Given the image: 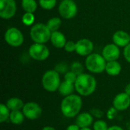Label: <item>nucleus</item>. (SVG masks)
Wrapping results in <instances>:
<instances>
[{
  "label": "nucleus",
  "mask_w": 130,
  "mask_h": 130,
  "mask_svg": "<svg viewBox=\"0 0 130 130\" xmlns=\"http://www.w3.org/2000/svg\"><path fill=\"white\" fill-rule=\"evenodd\" d=\"M82 107V99L80 95L70 94L65 97L60 105L61 112L67 118H74L77 117Z\"/></svg>",
  "instance_id": "nucleus-1"
},
{
  "label": "nucleus",
  "mask_w": 130,
  "mask_h": 130,
  "mask_svg": "<svg viewBox=\"0 0 130 130\" xmlns=\"http://www.w3.org/2000/svg\"><path fill=\"white\" fill-rule=\"evenodd\" d=\"M75 91L80 96L88 97L96 90L97 81L95 78L87 73H82L78 75L75 83Z\"/></svg>",
  "instance_id": "nucleus-2"
},
{
  "label": "nucleus",
  "mask_w": 130,
  "mask_h": 130,
  "mask_svg": "<svg viewBox=\"0 0 130 130\" xmlns=\"http://www.w3.org/2000/svg\"><path fill=\"white\" fill-rule=\"evenodd\" d=\"M52 32L46 24L37 23L33 25L30 28V36L31 40L37 43H46L50 40Z\"/></svg>",
  "instance_id": "nucleus-3"
},
{
  "label": "nucleus",
  "mask_w": 130,
  "mask_h": 130,
  "mask_svg": "<svg viewBox=\"0 0 130 130\" xmlns=\"http://www.w3.org/2000/svg\"><path fill=\"white\" fill-rule=\"evenodd\" d=\"M107 61L102 55L91 53L86 57L85 67L91 73L100 74L105 71Z\"/></svg>",
  "instance_id": "nucleus-4"
},
{
  "label": "nucleus",
  "mask_w": 130,
  "mask_h": 130,
  "mask_svg": "<svg viewBox=\"0 0 130 130\" xmlns=\"http://www.w3.org/2000/svg\"><path fill=\"white\" fill-rule=\"evenodd\" d=\"M60 84V74L55 69L48 70L43 75L42 85L46 91L55 92L58 91Z\"/></svg>",
  "instance_id": "nucleus-5"
},
{
  "label": "nucleus",
  "mask_w": 130,
  "mask_h": 130,
  "mask_svg": "<svg viewBox=\"0 0 130 130\" xmlns=\"http://www.w3.org/2000/svg\"><path fill=\"white\" fill-rule=\"evenodd\" d=\"M5 42L13 47H18L23 44L24 43V35L21 31L17 27L8 28L4 36Z\"/></svg>",
  "instance_id": "nucleus-6"
},
{
  "label": "nucleus",
  "mask_w": 130,
  "mask_h": 130,
  "mask_svg": "<svg viewBox=\"0 0 130 130\" xmlns=\"http://www.w3.org/2000/svg\"><path fill=\"white\" fill-rule=\"evenodd\" d=\"M58 11L62 18L65 19H72L76 15L78 7L73 0H63L61 1Z\"/></svg>",
  "instance_id": "nucleus-7"
},
{
  "label": "nucleus",
  "mask_w": 130,
  "mask_h": 130,
  "mask_svg": "<svg viewBox=\"0 0 130 130\" xmlns=\"http://www.w3.org/2000/svg\"><path fill=\"white\" fill-rule=\"evenodd\" d=\"M28 54L34 60L44 61L49 57L50 50L43 43H34L30 46Z\"/></svg>",
  "instance_id": "nucleus-8"
},
{
  "label": "nucleus",
  "mask_w": 130,
  "mask_h": 130,
  "mask_svg": "<svg viewBox=\"0 0 130 130\" xmlns=\"http://www.w3.org/2000/svg\"><path fill=\"white\" fill-rule=\"evenodd\" d=\"M21 111L25 118L30 120H36L39 119L43 113L41 107L36 102H27L24 104Z\"/></svg>",
  "instance_id": "nucleus-9"
},
{
  "label": "nucleus",
  "mask_w": 130,
  "mask_h": 130,
  "mask_svg": "<svg viewBox=\"0 0 130 130\" xmlns=\"http://www.w3.org/2000/svg\"><path fill=\"white\" fill-rule=\"evenodd\" d=\"M17 5L14 0H0V17L2 19H10L16 13Z\"/></svg>",
  "instance_id": "nucleus-10"
},
{
  "label": "nucleus",
  "mask_w": 130,
  "mask_h": 130,
  "mask_svg": "<svg viewBox=\"0 0 130 130\" xmlns=\"http://www.w3.org/2000/svg\"><path fill=\"white\" fill-rule=\"evenodd\" d=\"M94 50V44L89 39H81L76 42L75 52L82 56H88L92 53Z\"/></svg>",
  "instance_id": "nucleus-11"
},
{
  "label": "nucleus",
  "mask_w": 130,
  "mask_h": 130,
  "mask_svg": "<svg viewBox=\"0 0 130 130\" xmlns=\"http://www.w3.org/2000/svg\"><path fill=\"white\" fill-rule=\"evenodd\" d=\"M130 107V96L125 92L120 93L115 96L113 101V107L117 110L123 111Z\"/></svg>",
  "instance_id": "nucleus-12"
},
{
  "label": "nucleus",
  "mask_w": 130,
  "mask_h": 130,
  "mask_svg": "<svg viewBox=\"0 0 130 130\" xmlns=\"http://www.w3.org/2000/svg\"><path fill=\"white\" fill-rule=\"evenodd\" d=\"M120 50L119 46L115 43H110L106 45L102 50V56L107 62L116 61L119 59Z\"/></svg>",
  "instance_id": "nucleus-13"
},
{
  "label": "nucleus",
  "mask_w": 130,
  "mask_h": 130,
  "mask_svg": "<svg viewBox=\"0 0 130 130\" xmlns=\"http://www.w3.org/2000/svg\"><path fill=\"white\" fill-rule=\"evenodd\" d=\"M113 42L118 46L126 47L130 43V35L124 30H117L113 35Z\"/></svg>",
  "instance_id": "nucleus-14"
},
{
  "label": "nucleus",
  "mask_w": 130,
  "mask_h": 130,
  "mask_svg": "<svg viewBox=\"0 0 130 130\" xmlns=\"http://www.w3.org/2000/svg\"><path fill=\"white\" fill-rule=\"evenodd\" d=\"M94 122V117L90 112H83L76 117L75 123L80 128L90 127Z\"/></svg>",
  "instance_id": "nucleus-15"
},
{
  "label": "nucleus",
  "mask_w": 130,
  "mask_h": 130,
  "mask_svg": "<svg viewBox=\"0 0 130 130\" xmlns=\"http://www.w3.org/2000/svg\"><path fill=\"white\" fill-rule=\"evenodd\" d=\"M50 41L55 47L59 48V49L64 48L67 42L65 35L59 30L52 32L51 37H50Z\"/></svg>",
  "instance_id": "nucleus-16"
},
{
  "label": "nucleus",
  "mask_w": 130,
  "mask_h": 130,
  "mask_svg": "<svg viewBox=\"0 0 130 130\" xmlns=\"http://www.w3.org/2000/svg\"><path fill=\"white\" fill-rule=\"evenodd\" d=\"M121 70H122V66L120 63L117 62V60L107 62L105 71L109 75L117 76L121 72Z\"/></svg>",
  "instance_id": "nucleus-17"
},
{
  "label": "nucleus",
  "mask_w": 130,
  "mask_h": 130,
  "mask_svg": "<svg viewBox=\"0 0 130 130\" xmlns=\"http://www.w3.org/2000/svg\"><path fill=\"white\" fill-rule=\"evenodd\" d=\"M75 90V84L69 82L65 81V80L61 82V84L59 87V89H58L59 94L64 97L72 94Z\"/></svg>",
  "instance_id": "nucleus-18"
},
{
  "label": "nucleus",
  "mask_w": 130,
  "mask_h": 130,
  "mask_svg": "<svg viewBox=\"0 0 130 130\" xmlns=\"http://www.w3.org/2000/svg\"><path fill=\"white\" fill-rule=\"evenodd\" d=\"M24 104L21 98H11L6 102V106L11 111L21 110H22Z\"/></svg>",
  "instance_id": "nucleus-19"
},
{
  "label": "nucleus",
  "mask_w": 130,
  "mask_h": 130,
  "mask_svg": "<svg viewBox=\"0 0 130 130\" xmlns=\"http://www.w3.org/2000/svg\"><path fill=\"white\" fill-rule=\"evenodd\" d=\"M24 118L25 117L22 111L14 110V111H11L9 120L14 125H21V123H23Z\"/></svg>",
  "instance_id": "nucleus-20"
},
{
  "label": "nucleus",
  "mask_w": 130,
  "mask_h": 130,
  "mask_svg": "<svg viewBox=\"0 0 130 130\" xmlns=\"http://www.w3.org/2000/svg\"><path fill=\"white\" fill-rule=\"evenodd\" d=\"M21 6L25 12L34 13L37 8V3L35 0H22Z\"/></svg>",
  "instance_id": "nucleus-21"
},
{
  "label": "nucleus",
  "mask_w": 130,
  "mask_h": 130,
  "mask_svg": "<svg viewBox=\"0 0 130 130\" xmlns=\"http://www.w3.org/2000/svg\"><path fill=\"white\" fill-rule=\"evenodd\" d=\"M61 24H62V21L58 17H54V18H50L46 23V25L51 32L58 30L59 27H61Z\"/></svg>",
  "instance_id": "nucleus-22"
},
{
  "label": "nucleus",
  "mask_w": 130,
  "mask_h": 130,
  "mask_svg": "<svg viewBox=\"0 0 130 130\" xmlns=\"http://www.w3.org/2000/svg\"><path fill=\"white\" fill-rule=\"evenodd\" d=\"M11 110L6 106V104H0V122L4 123L6 120H9Z\"/></svg>",
  "instance_id": "nucleus-23"
},
{
  "label": "nucleus",
  "mask_w": 130,
  "mask_h": 130,
  "mask_svg": "<svg viewBox=\"0 0 130 130\" xmlns=\"http://www.w3.org/2000/svg\"><path fill=\"white\" fill-rule=\"evenodd\" d=\"M40 6L45 10H51L56 5V0H39Z\"/></svg>",
  "instance_id": "nucleus-24"
},
{
  "label": "nucleus",
  "mask_w": 130,
  "mask_h": 130,
  "mask_svg": "<svg viewBox=\"0 0 130 130\" xmlns=\"http://www.w3.org/2000/svg\"><path fill=\"white\" fill-rule=\"evenodd\" d=\"M34 18L35 17H34V13L25 12L22 16V22L26 26H30L34 22V20H35Z\"/></svg>",
  "instance_id": "nucleus-25"
},
{
  "label": "nucleus",
  "mask_w": 130,
  "mask_h": 130,
  "mask_svg": "<svg viewBox=\"0 0 130 130\" xmlns=\"http://www.w3.org/2000/svg\"><path fill=\"white\" fill-rule=\"evenodd\" d=\"M70 70L73 72L75 74H76L78 76L82 75L84 71V66L82 63L78 62H74L71 64L70 66Z\"/></svg>",
  "instance_id": "nucleus-26"
},
{
  "label": "nucleus",
  "mask_w": 130,
  "mask_h": 130,
  "mask_svg": "<svg viewBox=\"0 0 130 130\" xmlns=\"http://www.w3.org/2000/svg\"><path fill=\"white\" fill-rule=\"evenodd\" d=\"M108 128L107 123L102 120H98L93 123V130H107Z\"/></svg>",
  "instance_id": "nucleus-27"
},
{
  "label": "nucleus",
  "mask_w": 130,
  "mask_h": 130,
  "mask_svg": "<svg viewBox=\"0 0 130 130\" xmlns=\"http://www.w3.org/2000/svg\"><path fill=\"white\" fill-rule=\"evenodd\" d=\"M77 78H78V75H77L76 74H75L73 72H72L71 70H70V71H68V72L64 75V80H65V81H67V82H69L73 83V84L75 83Z\"/></svg>",
  "instance_id": "nucleus-28"
},
{
  "label": "nucleus",
  "mask_w": 130,
  "mask_h": 130,
  "mask_svg": "<svg viewBox=\"0 0 130 130\" xmlns=\"http://www.w3.org/2000/svg\"><path fill=\"white\" fill-rule=\"evenodd\" d=\"M55 70L58 72L59 74H66L68 72V66L63 62L59 63L56 66Z\"/></svg>",
  "instance_id": "nucleus-29"
},
{
  "label": "nucleus",
  "mask_w": 130,
  "mask_h": 130,
  "mask_svg": "<svg viewBox=\"0 0 130 130\" xmlns=\"http://www.w3.org/2000/svg\"><path fill=\"white\" fill-rule=\"evenodd\" d=\"M75 49H76V43L71 41V40L67 41L65 46H64V50L69 53H72V52L75 51Z\"/></svg>",
  "instance_id": "nucleus-30"
},
{
  "label": "nucleus",
  "mask_w": 130,
  "mask_h": 130,
  "mask_svg": "<svg viewBox=\"0 0 130 130\" xmlns=\"http://www.w3.org/2000/svg\"><path fill=\"white\" fill-rule=\"evenodd\" d=\"M90 113H91V115L94 117H98V119H101L103 117V116H104L103 111H101L98 108H93V109H91Z\"/></svg>",
  "instance_id": "nucleus-31"
},
{
  "label": "nucleus",
  "mask_w": 130,
  "mask_h": 130,
  "mask_svg": "<svg viewBox=\"0 0 130 130\" xmlns=\"http://www.w3.org/2000/svg\"><path fill=\"white\" fill-rule=\"evenodd\" d=\"M123 56H124V58L125 59L130 63V43H129L125 48H124V50H123Z\"/></svg>",
  "instance_id": "nucleus-32"
},
{
  "label": "nucleus",
  "mask_w": 130,
  "mask_h": 130,
  "mask_svg": "<svg viewBox=\"0 0 130 130\" xmlns=\"http://www.w3.org/2000/svg\"><path fill=\"white\" fill-rule=\"evenodd\" d=\"M81 128L75 123V124H71L69 125L67 128H66V130H80Z\"/></svg>",
  "instance_id": "nucleus-33"
},
{
  "label": "nucleus",
  "mask_w": 130,
  "mask_h": 130,
  "mask_svg": "<svg viewBox=\"0 0 130 130\" xmlns=\"http://www.w3.org/2000/svg\"><path fill=\"white\" fill-rule=\"evenodd\" d=\"M107 130H124L122 127L119 126H110Z\"/></svg>",
  "instance_id": "nucleus-34"
},
{
  "label": "nucleus",
  "mask_w": 130,
  "mask_h": 130,
  "mask_svg": "<svg viewBox=\"0 0 130 130\" xmlns=\"http://www.w3.org/2000/svg\"><path fill=\"white\" fill-rule=\"evenodd\" d=\"M125 93H126L128 95L130 96V83H129L128 85H126V86L125 87Z\"/></svg>",
  "instance_id": "nucleus-35"
},
{
  "label": "nucleus",
  "mask_w": 130,
  "mask_h": 130,
  "mask_svg": "<svg viewBox=\"0 0 130 130\" xmlns=\"http://www.w3.org/2000/svg\"><path fill=\"white\" fill-rule=\"evenodd\" d=\"M41 130H56L54 127H53V126H45V127H43V129Z\"/></svg>",
  "instance_id": "nucleus-36"
},
{
  "label": "nucleus",
  "mask_w": 130,
  "mask_h": 130,
  "mask_svg": "<svg viewBox=\"0 0 130 130\" xmlns=\"http://www.w3.org/2000/svg\"><path fill=\"white\" fill-rule=\"evenodd\" d=\"M80 130H91V129H90V127H85V128H81Z\"/></svg>",
  "instance_id": "nucleus-37"
},
{
  "label": "nucleus",
  "mask_w": 130,
  "mask_h": 130,
  "mask_svg": "<svg viewBox=\"0 0 130 130\" xmlns=\"http://www.w3.org/2000/svg\"><path fill=\"white\" fill-rule=\"evenodd\" d=\"M60 1H63V0H60Z\"/></svg>",
  "instance_id": "nucleus-38"
},
{
  "label": "nucleus",
  "mask_w": 130,
  "mask_h": 130,
  "mask_svg": "<svg viewBox=\"0 0 130 130\" xmlns=\"http://www.w3.org/2000/svg\"><path fill=\"white\" fill-rule=\"evenodd\" d=\"M129 35H130V34H129Z\"/></svg>",
  "instance_id": "nucleus-39"
}]
</instances>
